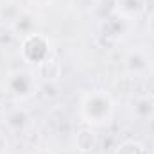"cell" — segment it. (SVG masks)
<instances>
[{
  "mask_svg": "<svg viewBox=\"0 0 154 154\" xmlns=\"http://www.w3.org/2000/svg\"><path fill=\"white\" fill-rule=\"evenodd\" d=\"M74 145L81 154H91L99 145V138H97L95 129L88 127V125L81 127L74 136Z\"/></svg>",
  "mask_w": 154,
  "mask_h": 154,
  "instance_id": "cell-7",
  "label": "cell"
},
{
  "mask_svg": "<svg viewBox=\"0 0 154 154\" xmlns=\"http://www.w3.org/2000/svg\"><path fill=\"white\" fill-rule=\"evenodd\" d=\"M2 113H4V111H2V104H0V116H2Z\"/></svg>",
  "mask_w": 154,
  "mask_h": 154,
  "instance_id": "cell-18",
  "label": "cell"
},
{
  "mask_svg": "<svg viewBox=\"0 0 154 154\" xmlns=\"http://www.w3.org/2000/svg\"><path fill=\"white\" fill-rule=\"evenodd\" d=\"M7 147H9L7 138H5L4 133H0V154H7Z\"/></svg>",
  "mask_w": 154,
  "mask_h": 154,
  "instance_id": "cell-15",
  "label": "cell"
},
{
  "mask_svg": "<svg viewBox=\"0 0 154 154\" xmlns=\"http://www.w3.org/2000/svg\"><path fill=\"white\" fill-rule=\"evenodd\" d=\"M125 70L134 77H152L154 74V57L143 47H133L124 57Z\"/></svg>",
  "mask_w": 154,
  "mask_h": 154,
  "instance_id": "cell-5",
  "label": "cell"
},
{
  "mask_svg": "<svg viewBox=\"0 0 154 154\" xmlns=\"http://www.w3.org/2000/svg\"><path fill=\"white\" fill-rule=\"evenodd\" d=\"M115 100L108 90L86 91L79 100V118L88 127H106L113 122Z\"/></svg>",
  "mask_w": 154,
  "mask_h": 154,
  "instance_id": "cell-1",
  "label": "cell"
},
{
  "mask_svg": "<svg viewBox=\"0 0 154 154\" xmlns=\"http://www.w3.org/2000/svg\"><path fill=\"white\" fill-rule=\"evenodd\" d=\"M23 11L20 9V5L16 4V2H13V0H5V2H2L0 4V22H7V25L11 27L14 22H16V18L22 14Z\"/></svg>",
  "mask_w": 154,
  "mask_h": 154,
  "instance_id": "cell-10",
  "label": "cell"
},
{
  "mask_svg": "<svg viewBox=\"0 0 154 154\" xmlns=\"http://www.w3.org/2000/svg\"><path fill=\"white\" fill-rule=\"evenodd\" d=\"M36 70H38L36 74L41 77H45V79H57L59 74H61V65H59V61L56 57H50L48 61H45Z\"/></svg>",
  "mask_w": 154,
  "mask_h": 154,
  "instance_id": "cell-12",
  "label": "cell"
},
{
  "mask_svg": "<svg viewBox=\"0 0 154 154\" xmlns=\"http://www.w3.org/2000/svg\"><path fill=\"white\" fill-rule=\"evenodd\" d=\"M20 57L23 63L32 65V66H41L45 61L52 57V41L43 32H31L20 41Z\"/></svg>",
  "mask_w": 154,
  "mask_h": 154,
  "instance_id": "cell-3",
  "label": "cell"
},
{
  "mask_svg": "<svg viewBox=\"0 0 154 154\" xmlns=\"http://www.w3.org/2000/svg\"><path fill=\"white\" fill-rule=\"evenodd\" d=\"M2 122L7 133L11 134H25L32 127V116L22 106H13L2 113Z\"/></svg>",
  "mask_w": 154,
  "mask_h": 154,
  "instance_id": "cell-6",
  "label": "cell"
},
{
  "mask_svg": "<svg viewBox=\"0 0 154 154\" xmlns=\"http://www.w3.org/2000/svg\"><path fill=\"white\" fill-rule=\"evenodd\" d=\"M133 29V20H129L127 16L120 14L118 11H113L111 14H108L102 23H100V36L109 41V43H120L129 36Z\"/></svg>",
  "mask_w": 154,
  "mask_h": 154,
  "instance_id": "cell-4",
  "label": "cell"
},
{
  "mask_svg": "<svg viewBox=\"0 0 154 154\" xmlns=\"http://www.w3.org/2000/svg\"><path fill=\"white\" fill-rule=\"evenodd\" d=\"M147 31H149V34L154 38V9L151 11V14L147 18Z\"/></svg>",
  "mask_w": 154,
  "mask_h": 154,
  "instance_id": "cell-16",
  "label": "cell"
},
{
  "mask_svg": "<svg viewBox=\"0 0 154 154\" xmlns=\"http://www.w3.org/2000/svg\"><path fill=\"white\" fill-rule=\"evenodd\" d=\"M115 154H147V151L136 140H124V142L118 143Z\"/></svg>",
  "mask_w": 154,
  "mask_h": 154,
  "instance_id": "cell-13",
  "label": "cell"
},
{
  "mask_svg": "<svg viewBox=\"0 0 154 154\" xmlns=\"http://www.w3.org/2000/svg\"><path fill=\"white\" fill-rule=\"evenodd\" d=\"M11 31H14V32H16L18 36H22V38H25L27 34L34 32V18H32V14L22 13V14L16 18V22L11 25Z\"/></svg>",
  "mask_w": 154,
  "mask_h": 154,
  "instance_id": "cell-11",
  "label": "cell"
},
{
  "mask_svg": "<svg viewBox=\"0 0 154 154\" xmlns=\"http://www.w3.org/2000/svg\"><path fill=\"white\" fill-rule=\"evenodd\" d=\"M131 115L138 122H149L154 118V97H136L131 104Z\"/></svg>",
  "mask_w": 154,
  "mask_h": 154,
  "instance_id": "cell-8",
  "label": "cell"
},
{
  "mask_svg": "<svg viewBox=\"0 0 154 154\" xmlns=\"http://www.w3.org/2000/svg\"><path fill=\"white\" fill-rule=\"evenodd\" d=\"M4 88L11 99H14L18 102L29 100L31 97H34V93L38 90V74L32 70H27V68L11 70L5 75Z\"/></svg>",
  "mask_w": 154,
  "mask_h": 154,
  "instance_id": "cell-2",
  "label": "cell"
},
{
  "mask_svg": "<svg viewBox=\"0 0 154 154\" xmlns=\"http://www.w3.org/2000/svg\"><path fill=\"white\" fill-rule=\"evenodd\" d=\"M27 2H29V5L34 7V9H48L50 5H54L56 0H27Z\"/></svg>",
  "mask_w": 154,
  "mask_h": 154,
  "instance_id": "cell-14",
  "label": "cell"
},
{
  "mask_svg": "<svg viewBox=\"0 0 154 154\" xmlns=\"http://www.w3.org/2000/svg\"><path fill=\"white\" fill-rule=\"evenodd\" d=\"M116 7L115 11H118L120 14H124V16H127L129 20H133V22H136V18L143 13V9H145V5H143V2L142 0H116Z\"/></svg>",
  "mask_w": 154,
  "mask_h": 154,
  "instance_id": "cell-9",
  "label": "cell"
},
{
  "mask_svg": "<svg viewBox=\"0 0 154 154\" xmlns=\"http://www.w3.org/2000/svg\"><path fill=\"white\" fill-rule=\"evenodd\" d=\"M29 154H56L52 149H48V147H36L34 151H31Z\"/></svg>",
  "mask_w": 154,
  "mask_h": 154,
  "instance_id": "cell-17",
  "label": "cell"
}]
</instances>
